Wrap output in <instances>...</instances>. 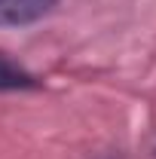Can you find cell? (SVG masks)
Wrapping results in <instances>:
<instances>
[{
    "instance_id": "1",
    "label": "cell",
    "mask_w": 156,
    "mask_h": 159,
    "mask_svg": "<svg viewBox=\"0 0 156 159\" xmlns=\"http://www.w3.org/2000/svg\"><path fill=\"white\" fill-rule=\"evenodd\" d=\"M58 0H0V28H21L46 19Z\"/></svg>"
},
{
    "instance_id": "2",
    "label": "cell",
    "mask_w": 156,
    "mask_h": 159,
    "mask_svg": "<svg viewBox=\"0 0 156 159\" xmlns=\"http://www.w3.org/2000/svg\"><path fill=\"white\" fill-rule=\"evenodd\" d=\"M37 80L31 77L21 64L0 52V92H16V89H34Z\"/></svg>"
}]
</instances>
